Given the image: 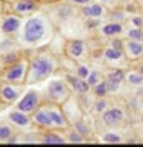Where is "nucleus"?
<instances>
[{
    "label": "nucleus",
    "instance_id": "16",
    "mask_svg": "<svg viewBox=\"0 0 143 147\" xmlns=\"http://www.w3.org/2000/svg\"><path fill=\"white\" fill-rule=\"evenodd\" d=\"M100 37L103 38H113V37H122L125 34V25L122 22H113V20H108L105 24H102L97 28Z\"/></svg>",
    "mask_w": 143,
    "mask_h": 147
},
{
    "label": "nucleus",
    "instance_id": "8",
    "mask_svg": "<svg viewBox=\"0 0 143 147\" xmlns=\"http://www.w3.org/2000/svg\"><path fill=\"white\" fill-rule=\"evenodd\" d=\"M65 55L73 62H82L88 57V45L82 38H70L65 44Z\"/></svg>",
    "mask_w": 143,
    "mask_h": 147
},
{
    "label": "nucleus",
    "instance_id": "19",
    "mask_svg": "<svg viewBox=\"0 0 143 147\" xmlns=\"http://www.w3.org/2000/svg\"><path fill=\"white\" fill-rule=\"evenodd\" d=\"M80 13L85 18H102V17H107V7L103 3H98V2H92L88 5L82 7Z\"/></svg>",
    "mask_w": 143,
    "mask_h": 147
},
{
    "label": "nucleus",
    "instance_id": "3",
    "mask_svg": "<svg viewBox=\"0 0 143 147\" xmlns=\"http://www.w3.org/2000/svg\"><path fill=\"white\" fill-rule=\"evenodd\" d=\"M72 87L68 85L67 80H60V79H52L47 89H45V102H52V104H58V105H65L72 97Z\"/></svg>",
    "mask_w": 143,
    "mask_h": 147
},
{
    "label": "nucleus",
    "instance_id": "11",
    "mask_svg": "<svg viewBox=\"0 0 143 147\" xmlns=\"http://www.w3.org/2000/svg\"><path fill=\"white\" fill-rule=\"evenodd\" d=\"M22 17L10 12V13H3V18H2V24H0V28L5 35H17L18 32L22 30Z\"/></svg>",
    "mask_w": 143,
    "mask_h": 147
},
{
    "label": "nucleus",
    "instance_id": "38",
    "mask_svg": "<svg viewBox=\"0 0 143 147\" xmlns=\"http://www.w3.org/2000/svg\"><path fill=\"white\" fill-rule=\"evenodd\" d=\"M136 3H138V9L140 10H143V0H135Z\"/></svg>",
    "mask_w": 143,
    "mask_h": 147
},
{
    "label": "nucleus",
    "instance_id": "32",
    "mask_svg": "<svg viewBox=\"0 0 143 147\" xmlns=\"http://www.w3.org/2000/svg\"><path fill=\"white\" fill-rule=\"evenodd\" d=\"M128 25L143 28V13H140V12H135V13H132V15L128 17Z\"/></svg>",
    "mask_w": 143,
    "mask_h": 147
},
{
    "label": "nucleus",
    "instance_id": "31",
    "mask_svg": "<svg viewBox=\"0 0 143 147\" xmlns=\"http://www.w3.org/2000/svg\"><path fill=\"white\" fill-rule=\"evenodd\" d=\"M128 15L130 13H126V12H123V10H120V9H115L108 17H110V20H113V22H126L128 20Z\"/></svg>",
    "mask_w": 143,
    "mask_h": 147
},
{
    "label": "nucleus",
    "instance_id": "35",
    "mask_svg": "<svg viewBox=\"0 0 143 147\" xmlns=\"http://www.w3.org/2000/svg\"><path fill=\"white\" fill-rule=\"evenodd\" d=\"M65 2H68L72 5H77V7H85V5L92 3L93 0H65Z\"/></svg>",
    "mask_w": 143,
    "mask_h": 147
},
{
    "label": "nucleus",
    "instance_id": "9",
    "mask_svg": "<svg viewBox=\"0 0 143 147\" xmlns=\"http://www.w3.org/2000/svg\"><path fill=\"white\" fill-rule=\"evenodd\" d=\"M47 110H48V114H50V117L53 120V127L58 129V130H67V129L70 127V120L67 117V114H65V110L62 109V105H58V104H52V102H43Z\"/></svg>",
    "mask_w": 143,
    "mask_h": 147
},
{
    "label": "nucleus",
    "instance_id": "12",
    "mask_svg": "<svg viewBox=\"0 0 143 147\" xmlns=\"http://www.w3.org/2000/svg\"><path fill=\"white\" fill-rule=\"evenodd\" d=\"M102 59L110 65H118L123 60H126L123 47H116V45H112V44H107L102 49Z\"/></svg>",
    "mask_w": 143,
    "mask_h": 147
},
{
    "label": "nucleus",
    "instance_id": "20",
    "mask_svg": "<svg viewBox=\"0 0 143 147\" xmlns=\"http://www.w3.org/2000/svg\"><path fill=\"white\" fill-rule=\"evenodd\" d=\"M65 132V137H67V142L68 144H87L88 142V139L87 136H83L80 130H77L75 127H68L67 130H63Z\"/></svg>",
    "mask_w": 143,
    "mask_h": 147
},
{
    "label": "nucleus",
    "instance_id": "4",
    "mask_svg": "<svg viewBox=\"0 0 143 147\" xmlns=\"http://www.w3.org/2000/svg\"><path fill=\"white\" fill-rule=\"evenodd\" d=\"M28 57H22L18 59L17 62L10 65H5L3 72L0 75L2 80L7 82H13V84H27V75H28Z\"/></svg>",
    "mask_w": 143,
    "mask_h": 147
},
{
    "label": "nucleus",
    "instance_id": "6",
    "mask_svg": "<svg viewBox=\"0 0 143 147\" xmlns=\"http://www.w3.org/2000/svg\"><path fill=\"white\" fill-rule=\"evenodd\" d=\"M23 95V84H13L0 79V104L13 105Z\"/></svg>",
    "mask_w": 143,
    "mask_h": 147
},
{
    "label": "nucleus",
    "instance_id": "14",
    "mask_svg": "<svg viewBox=\"0 0 143 147\" xmlns=\"http://www.w3.org/2000/svg\"><path fill=\"white\" fill-rule=\"evenodd\" d=\"M40 9L38 2H32V0H15L10 3V12L17 13L20 17H28L32 13H35Z\"/></svg>",
    "mask_w": 143,
    "mask_h": 147
},
{
    "label": "nucleus",
    "instance_id": "28",
    "mask_svg": "<svg viewBox=\"0 0 143 147\" xmlns=\"http://www.w3.org/2000/svg\"><path fill=\"white\" fill-rule=\"evenodd\" d=\"M108 105H110V104H108V99H107V97H97V100H95L93 107H92V109H93V114L100 115V114H102V112H103V110L108 107Z\"/></svg>",
    "mask_w": 143,
    "mask_h": 147
},
{
    "label": "nucleus",
    "instance_id": "5",
    "mask_svg": "<svg viewBox=\"0 0 143 147\" xmlns=\"http://www.w3.org/2000/svg\"><path fill=\"white\" fill-rule=\"evenodd\" d=\"M100 117V124L107 129H116L122 127L128 119V112L123 105L120 104H113V105H108L107 109L103 110L98 115Z\"/></svg>",
    "mask_w": 143,
    "mask_h": 147
},
{
    "label": "nucleus",
    "instance_id": "37",
    "mask_svg": "<svg viewBox=\"0 0 143 147\" xmlns=\"http://www.w3.org/2000/svg\"><path fill=\"white\" fill-rule=\"evenodd\" d=\"M5 3H7L5 0H0V13H3V12H5Z\"/></svg>",
    "mask_w": 143,
    "mask_h": 147
},
{
    "label": "nucleus",
    "instance_id": "17",
    "mask_svg": "<svg viewBox=\"0 0 143 147\" xmlns=\"http://www.w3.org/2000/svg\"><path fill=\"white\" fill-rule=\"evenodd\" d=\"M40 144L60 146V144H67V137H65L63 130H58V129H48V130L40 132Z\"/></svg>",
    "mask_w": 143,
    "mask_h": 147
},
{
    "label": "nucleus",
    "instance_id": "40",
    "mask_svg": "<svg viewBox=\"0 0 143 147\" xmlns=\"http://www.w3.org/2000/svg\"><path fill=\"white\" fill-rule=\"evenodd\" d=\"M140 122H142V124H143V114H142V115H140Z\"/></svg>",
    "mask_w": 143,
    "mask_h": 147
},
{
    "label": "nucleus",
    "instance_id": "22",
    "mask_svg": "<svg viewBox=\"0 0 143 147\" xmlns=\"http://www.w3.org/2000/svg\"><path fill=\"white\" fill-rule=\"evenodd\" d=\"M125 82L130 87H136V89H142L143 87V74L138 72L136 69L132 70H126L125 72Z\"/></svg>",
    "mask_w": 143,
    "mask_h": 147
},
{
    "label": "nucleus",
    "instance_id": "25",
    "mask_svg": "<svg viewBox=\"0 0 143 147\" xmlns=\"http://www.w3.org/2000/svg\"><path fill=\"white\" fill-rule=\"evenodd\" d=\"M92 92H93V95H95V97H107L108 94H110L107 79H103V80H100L98 84H95V85L92 87Z\"/></svg>",
    "mask_w": 143,
    "mask_h": 147
},
{
    "label": "nucleus",
    "instance_id": "15",
    "mask_svg": "<svg viewBox=\"0 0 143 147\" xmlns=\"http://www.w3.org/2000/svg\"><path fill=\"white\" fill-rule=\"evenodd\" d=\"M32 120H33V125L40 130H48V129H55L53 127V120L50 117L48 110L45 107V104H42L38 109L32 114Z\"/></svg>",
    "mask_w": 143,
    "mask_h": 147
},
{
    "label": "nucleus",
    "instance_id": "21",
    "mask_svg": "<svg viewBox=\"0 0 143 147\" xmlns=\"http://www.w3.org/2000/svg\"><path fill=\"white\" fill-rule=\"evenodd\" d=\"M100 140L105 142V144H120V142H125L123 140V134L115 130V129H108L105 132H102L100 134Z\"/></svg>",
    "mask_w": 143,
    "mask_h": 147
},
{
    "label": "nucleus",
    "instance_id": "10",
    "mask_svg": "<svg viewBox=\"0 0 143 147\" xmlns=\"http://www.w3.org/2000/svg\"><path fill=\"white\" fill-rule=\"evenodd\" d=\"M7 122H10L17 130H30L32 127H35L33 120H32V115L25 114V112H22L18 109L10 110L7 114Z\"/></svg>",
    "mask_w": 143,
    "mask_h": 147
},
{
    "label": "nucleus",
    "instance_id": "42",
    "mask_svg": "<svg viewBox=\"0 0 143 147\" xmlns=\"http://www.w3.org/2000/svg\"><path fill=\"white\" fill-rule=\"evenodd\" d=\"M5 2H7V3H12V2H15V0H5Z\"/></svg>",
    "mask_w": 143,
    "mask_h": 147
},
{
    "label": "nucleus",
    "instance_id": "26",
    "mask_svg": "<svg viewBox=\"0 0 143 147\" xmlns=\"http://www.w3.org/2000/svg\"><path fill=\"white\" fill-rule=\"evenodd\" d=\"M123 35L130 40H142L143 42V28H138V27H130L125 28V34Z\"/></svg>",
    "mask_w": 143,
    "mask_h": 147
},
{
    "label": "nucleus",
    "instance_id": "1",
    "mask_svg": "<svg viewBox=\"0 0 143 147\" xmlns=\"http://www.w3.org/2000/svg\"><path fill=\"white\" fill-rule=\"evenodd\" d=\"M28 75L27 84H38L45 82L53 75L57 69V59L52 52L48 50H40L28 57Z\"/></svg>",
    "mask_w": 143,
    "mask_h": 147
},
{
    "label": "nucleus",
    "instance_id": "13",
    "mask_svg": "<svg viewBox=\"0 0 143 147\" xmlns=\"http://www.w3.org/2000/svg\"><path fill=\"white\" fill-rule=\"evenodd\" d=\"M123 52L128 62H138L143 59V42L142 40H123Z\"/></svg>",
    "mask_w": 143,
    "mask_h": 147
},
{
    "label": "nucleus",
    "instance_id": "7",
    "mask_svg": "<svg viewBox=\"0 0 143 147\" xmlns=\"http://www.w3.org/2000/svg\"><path fill=\"white\" fill-rule=\"evenodd\" d=\"M42 104H43L42 94H40L38 90H35V89H30V90H27L17 100L15 109H18V110H22V112H25V114H30V115H32Z\"/></svg>",
    "mask_w": 143,
    "mask_h": 147
},
{
    "label": "nucleus",
    "instance_id": "33",
    "mask_svg": "<svg viewBox=\"0 0 143 147\" xmlns=\"http://www.w3.org/2000/svg\"><path fill=\"white\" fill-rule=\"evenodd\" d=\"M22 142H23V144H40V134H37V132H28L25 136H22Z\"/></svg>",
    "mask_w": 143,
    "mask_h": 147
},
{
    "label": "nucleus",
    "instance_id": "30",
    "mask_svg": "<svg viewBox=\"0 0 143 147\" xmlns=\"http://www.w3.org/2000/svg\"><path fill=\"white\" fill-rule=\"evenodd\" d=\"M90 72H92V67L88 64H85V62H80V64H77V67H75V74L78 77H82V79H87L90 75Z\"/></svg>",
    "mask_w": 143,
    "mask_h": 147
},
{
    "label": "nucleus",
    "instance_id": "27",
    "mask_svg": "<svg viewBox=\"0 0 143 147\" xmlns=\"http://www.w3.org/2000/svg\"><path fill=\"white\" fill-rule=\"evenodd\" d=\"M18 59H22V55L18 54V52H3V54L0 55V60L3 62V65H10L13 64V62H17Z\"/></svg>",
    "mask_w": 143,
    "mask_h": 147
},
{
    "label": "nucleus",
    "instance_id": "41",
    "mask_svg": "<svg viewBox=\"0 0 143 147\" xmlns=\"http://www.w3.org/2000/svg\"><path fill=\"white\" fill-rule=\"evenodd\" d=\"M2 18H3V13H0V24H2Z\"/></svg>",
    "mask_w": 143,
    "mask_h": 147
},
{
    "label": "nucleus",
    "instance_id": "36",
    "mask_svg": "<svg viewBox=\"0 0 143 147\" xmlns=\"http://www.w3.org/2000/svg\"><path fill=\"white\" fill-rule=\"evenodd\" d=\"M135 69H136L138 72H142V74H143V59H142V60H138V62H136V67H135Z\"/></svg>",
    "mask_w": 143,
    "mask_h": 147
},
{
    "label": "nucleus",
    "instance_id": "39",
    "mask_svg": "<svg viewBox=\"0 0 143 147\" xmlns=\"http://www.w3.org/2000/svg\"><path fill=\"white\" fill-rule=\"evenodd\" d=\"M138 110H140V112L143 114V97H142V100H140V105H138Z\"/></svg>",
    "mask_w": 143,
    "mask_h": 147
},
{
    "label": "nucleus",
    "instance_id": "2",
    "mask_svg": "<svg viewBox=\"0 0 143 147\" xmlns=\"http://www.w3.org/2000/svg\"><path fill=\"white\" fill-rule=\"evenodd\" d=\"M50 34V24L42 15H28L22 24L20 42L25 45H37Z\"/></svg>",
    "mask_w": 143,
    "mask_h": 147
},
{
    "label": "nucleus",
    "instance_id": "23",
    "mask_svg": "<svg viewBox=\"0 0 143 147\" xmlns=\"http://www.w3.org/2000/svg\"><path fill=\"white\" fill-rule=\"evenodd\" d=\"M125 72L122 67H115V69H110L107 74H105V79L108 80H115V82H125Z\"/></svg>",
    "mask_w": 143,
    "mask_h": 147
},
{
    "label": "nucleus",
    "instance_id": "24",
    "mask_svg": "<svg viewBox=\"0 0 143 147\" xmlns=\"http://www.w3.org/2000/svg\"><path fill=\"white\" fill-rule=\"evenodd\" d=\"M15 136V127L12 124H0V142H9L10 137Z\"/></svg>",
    "mask_w": 143,
    "mask_h": 147
},
{
    "label": "nucleus",
    "instance_id": "18",
    "mask_svg": "<svg viewBox=\"0 0 143 147\" xmlns=\"http://www.w3.org/2000/svg\"><path fill=\"white\" fill-rule=\"evenodd\" d=\"M67 82H68V85L72 87V90L75 92V94L85 95V94L92 92V85L88 84V80L78 77L77 74H70V75H67Z\"/></svg>",
    "mask_w": 143,
    "mask_h": 147
},
{
    "label": "nucleus",
    "instance_id": "34",
    "mask_svg": "<svg viewBox=\"0 0 143 147\" xmlns=\"http://www.w3.org/2000/svg\"><path fill=\"white\" fill-rule=\"evenodd\" d=\"M108 90H110V94H115V92H118V89H120V85H122V82H115V80H108Z\"/></svg>",
    "mask_w": 143,
    "mask_h": 147
},
{
    "label": "nucleus",
    "instance_id": "29",
    "mask_svg": "<svg viewBox=\"0 0 143 147\" xmlns=\"http://www.w3.org/2000/svg\"><path fill=\"white\" fill-rule=\"evenodd\" d=\"M105 79V74L102 72V70H98V69H92V72H90V75L87 77V80H88V84L93 87L95 84H98L100 80H103Z\"/></svg>",
    "mask_w": 143,
    "mask_h": 147
},
{
    "label": "nucleus",
    "instance_id": "43",
    "mask_svg": "<svg viewBox=\"0 0 143 147\" xmlns=\"http://www.w3.org/2000/svg\"><path fill=\"white\" fill-rule=\"evenodd\" d=\"M32 2H40V0H32Z\"/></svg>",
    "mask_w": 143,
    "mask_h": 147
}]
</instances>
